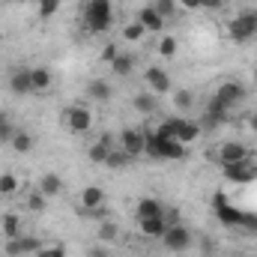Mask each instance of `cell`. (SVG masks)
<instances>
[{"instance_id":"1","label":"cell","mask_w":257,"mask_h":257,"mask_svg":"<svg viewBox=\"0 0 257 257\" xmlns=\"http://www.w3.org/2000/svg\"><path fill=\"white\" fill-rule=\"evenodd\" d=\"M114 24V3L111 0H87L81 9V27L87 33H108Z\"/></svg>"},{"instance_id":"2","label":"cell","mask_w":257,"mask_h":257,"mask_svg":"<svg viewBox=\"0 0 257 257\" xmlns=\"http://www.w3.org/2000/svg\"><path fill=\"white\" fill-rule=\"evenodd\" d=\"M200 123H194V120H186V117H171V120H165L162 126L156 128V135H162V138H177L180 144H194L197 138H200Z\"/></svg>"},{"instance_id":"3","label":"cell","mask_w":257,"mask_h":257,"mask_svg":"<svg viewBox=\"0 0 257 257\" xmlns=\"http://www.w3.org/2000/svg\"><path fill=\"white\" fill-rule=\"evenodd\" d=\"M227 36L236 42V45H245L257 36V6L254 9H242L239 15H233L227 21Z\"/></svg>"},{"instance_id":"4","label":"cell","mask_w":257,"mask_h":257,"mask_svg":"<svg viewBox=\"0 0 257 257\" xmlns=\"http://www.w3.org/2000/svg\"><path fill=\"white\" fill-rule=\"evenodd\" d=\"M105 203H108V192L102 186H87L78 194V212L90 215V218H105Z\"/></svg>"},{"instance_id":"5","label":"cell","mask_w":257,"mask_h":257,"mask_svg":"<svg viewBox=\"0 0 257 257\" xmlns=\"http://www.w3.org/2000/svg\"><path fill=\"white\" fill-rule=\"evenodd\" d=\"M60 123H63L66 132H72V135H87L90 128H93V114L84 108V105H69L63 108V114H60Z\"/></svg>"},{"instance_id":"6","label":"cell","mask_w":257,"mask_h":257,"mask_svg":"<svg viewBox=\"0 0 257 257\" xmlns=\"http://www.w3.org/2000/svg\"><path fill=\"white\" fill-rule=\"evenodd\" d=\"M245 96H248V90H245V84H242V81H236V78L221 81V84H218V90H215V99H218L224 108H239V105L245 102Z\"/></svg>"},{"instance_id":"7","label":"cell","mask_w":257,"mask_h":257,"mask_svg":"<svg viewBox=\"0 0 257 257\" xmlns=\"http://www.w3.org/2000/svg\"><path fill=\"white\" fill-rule=\"evenodd\" d=\"M251 159V150L242 144V141H224L218 144L215 150V162L224 168V165H236V162H248Z\"/></svg>"},{"instance_id":"8","label":"cell","mask_w":257,"mask_h":257,"mask_svg":"<svg viewBox=\"0 0 257 257\" xmlns=\"http://www.w3.org/2000/svg\"><path fill=\"white\" fill-rule=\"evenodd\" d=\"M192 230L180 221V224H171L168 230H165V236H162V245L168 248V251H186V248H192Z\"/></svg>"},{"instance_id":"9","label":"cell","mask_w":257,"mask_h":257,"mask_svg":"<svg viewBox=\"0 0 257 257\" xmlns=\"http://www.w3.org/2000/svg\"><path fill=\"white\" fill-rule=\"evenodd\" d=\"M221 174H224V180L227 183H236V186H245V183H251L257 177V168L254 162L248 159V162H236V165H224L221 168Z\"/></svg>"},{"instance_id":"10","label":"cell","mask_w":257,"mask_h":257,"mask_svg":"<svg viewBox=\"0 0 257 257\" xmlns=\"http://www.w3.org/2000/svg\"><path fill=\"white\" fill-rule=\"evenodd\" d=\"M212 206H215V215H218V221H224L227 227H242V221H245V212L233 209V206L227 203V197H224V194H215Z\"/></svg>"},{"instance_id":"11","label":"cell","mask_w":257,"mask_h":257,"mask_svg":"<svg viewBox=\"0 0 257 257\" xmlns=\"http://www.w3.org/2000/svg\"><path fill=\"white\" fill-rule=\"evenodd\" d=\"M42 248V239L39 236H15V239H6V254L9 257H24V254H36Z\"/></svg>"},{"instance_id":"12","label":"cell","mask_w":257,"mask_h":257,"mask_svg":"<svg viewBox=\"0 0 257 257\" xmlns=\"http://www.w3.org/2000/svg\"><path fill=\"white\" fill-rule=\"evenodd\" d=\"M144 81H147L150 93H156V96H165V93L174 90V87H171V75H168L162 66H150V69L144 72Z\"/></svg>"},{"instance_id":"13","label":"cell","mask_w":257,"mask_h":257,"mask_svg":"<svg viewBox=\"0 0 257 257\" xmlns=\"http://www.w3.org/2000/svg\"><path fill=\"white\" fill-rule=\"evenodd\" d=\"M120 150L128 159L144 156V128H123L120 132Z\"/></svg>"},{"instance_id":"14","label":"cell","mask_w":257,"mask_h":257,"mask_svg":"<svg viewBox=\"0 0 257 257\" xmlns=\"http://www.w3.org/2000/svg\"><path fill=\"white\" fill-rule=\"evenodd\" d=\"M138 21L144 24V30H147V33H165V27H168V21L156 12V6H153V3H144V6L138 9Z\"/></svg>"},{"instance_id":"15","label":"cell","mask_w":257,"mask_h":257,"mask_svg":"<svg viewBox=\"0 0 257 257\" xmlns=\"http://www.w3.org/2000/svg\"><path fill=\"white\" fill-rule=\"evenodd\" d=\"M230 120V108H224L215 96L206 102V108H203V123H200V128L203 126H221V123H227Z\"/></svg>"},{"instance_id":"16","label":"cell","mask_w":257,"mask_h":257,"mask_svg":"<svg viewBox=\"0 0 257 257\" xmlns=\"http://www.w3.org/2000/svg\"><path fill=\"white\" fill-rule=\"evenodd\" d=\"M111 96H114L111 81H105V78H90V81H87V99H90V102L105 105V102H111Z\"/></svg>"},{"instance_id":"17","label":"cell","mask_w":257,"mask_h":257,"mask_svg":"<svg viewBox=\"0 0 257 257\" xmlns=\"http://www.w3.org/2000/svg\"><path fill=\"white\" fill-rule=\"evenodd\" d=\"M111 150H114V135H102V138H99V141L87 150V159H90L93 165H105Z\"/></svg>"},{"instance_id":"18","label":"cell","mask_w":257,"mask_h":257,"mask_svg":"<svg viewBox=\"0 0 257 257\" xmlns=\"http://www.w3.org/2000/svg\"><path fill=\"white\" fill-rule=\"evenodd\" d=\"M9 90L15 96H30L33 93V81H30V69H15L9 75Z\"/></svg>"},{"instance_id":"19","label":"cell","mask_w":257,"mask_h":257,"mask_svg":"<svg viewBox=\"0 0 257 257\" xmlns=\"http://www.w3.org/2000/svg\"><path fill=\"white\" fill-rule=\"evenodd\" d=\"M135 215H138V221L141 218H159V215H165V203L159 197H141L135 206Z\"/></svg>"},{"instance_id":"20","label":"cell","mask_w":257,"mask_h":257,"mask_svg":"<svg viewBox=\"0 0 257 257\" xmlns=\"http://www.w3.org/2000/svg\"><path fill=\"white\" fill-rule=\"evenodd\" d=\"M138 230L147 239H162L165 230H168V221H165V215H159V218H141L138 221Z\"/></svg>"},{"instance_id":"21","label":"cell","mask_w":257,"mask_h":257,"mask_svg":"<svg viewBox=\"0 0 257 257\" xmlns=\"http://www.w3.org/2000/svg\"><path fill=\"white\" fill-rule=\"evenodd\" d=\"M30 81H33V93H48L51 84H54V75L45 66H33L30 69Z\"/></svg>"},{"instance_id":"22","label":"cell","mask_w":257,"mask_h":257,"mask_svg":"<svg viewBox=\"0 0 257 257\" xmlns=\"http://www.w3.org/2000/svg\"><path fill=\"white\" fill-rule=\"evenodd\" d=\"M39 192L45 194V197H57V194H63V177L54 174V171L42 174V177H39Z\"/></svg>"},{"instance_id":"23","label":"cell","mask_w":257,"mask_h":257,"mask_svg":"<svg viewBox=\"0 0 257 257\" xmlns=\"http://www.w3.org/2000/svg\"><path fill=\"white\" fill-rule=\"evenodd\" d=\"M132 105H135V111H138V114L150 117V114H156V108H159V99H156V93H138V96L132 99Z\"/></svg>"},{"instance_id":"24","label":"cell","mask_w":257,"mask_h":257,"mask_svg":"<svg viewBox=\"0 0 257 257\" xmlns=\"http://www.w3.org/2000/svg\"><path fill=\"white\" fill-rule=\"evenodd\" d=\"M96 236H99V242H102V245H111V242H117V236H120V227H117V221H111V218H102V221H99V227H96Z\"/></svg>"},{"instance_id":"25","label":"cell","mask_w":257,"mask_h":257,"mask_svg":"<svg viewBox=\"0 0 257 257\" xmlns=\"http://www.w3.org/2000/svg\"><path fill=\"white\" fill-rule=\"evenodd\" d=\"M12 150L15 153H30L33 147H36V138L30 135V132H24V128H15V135H12Z\"/></svg>"},{"instance_id":"26","label":"cell","mask_w":257,"mask_h":257,"mask_svg":"<svg viewBox=\"0 0 257 257\" xmlns=\"http://www.w3.org/2000/svg\"><path fill=\"white\" fill-rule=\"evenodd\" d=\"M0 230H3V236H6V239L21 236V218H18L15 212H6V215L0 218Z\"/></svg>"},{"instance_id":"27","label":"cell","mask_w":257,"mask_h":257,"mask_svg":"<svg viewBox=\"0 0 257 257\" xmlns=\"http://www.w3.org/2000/svg\"><path fill=\"white\" fill-rule=\"evenodd\" d=\"M177 51H180V42H177V36H174V33H162V39H159V57H168V60H174V57H177Z\"/></svg>"},{"instance_id":"28","label":"cell","mask_w":257,"mask_h":257,"mask_svg":"<svg viewBox=\"0 0 257 257\" xmlns=\"http://www.w3.org/2000/svg\"><path fill=\"white\" fill-rule=\"evenodd\" d=\"M111 72H114L117 78H128V75L135 72V57H132V54H123V51H120V57H117V60L111 63Z\"/></svg>"},{"instance_id":"29","label":"cell","mask_w":257,"mask_h":257,"mask_svg":"<svg viewBox=\"0 0 257 257\" xmlns=\"http://www.w3.org/2000/svg\"><path fill=\"white\" fill-rule=\"evenodd\" d=\"M153 6H156V12L165 18V21H174L177 18V12H183L180 6H177V0H150Z\"/></svg>"},{"instance_id":"30","label":"cell","mask_w":257,"mask_h":257,"mask_svg":"<svg viewBox=\"0 0 257 257\" xmlns=\"http://www.w3.org/2000/svg\"><path fill=\"white\" fill-rule=\"evenodd\" d=\"M171 96H174V105H177L180 111H189V108L194 105V93H192V90H186V87L171 90Z\"/></svg>"},{"instance_id":"31","label":"cell","mask_w":257,"mask_h":257,"mask_svg":"<svg viewBox=\"0 0 257 257\" xmlns=\"http://www.w3.org/2000/svg\"><path fill=\"white\" fill-rule=\"evenodd\" d=\"M24 206H27L30 212H45V206H48V197L39 192V189H36V192H27V200H24Z\"/></svg>"},{"instance_id":"32","label":"cell","mask_w":257,"mask_h":257,"mask_svg":"<svg viewBox=\"0 0 257 257\" xmlns=\"http://www.w3.org/2000/svg\"><path fill=\"white\" fill-rule=\"evenodd\" d=\"M15 192H18V177H15L12 171L0 174V194H3V197H12Z\"/></svg>"},{"instance_id":"33","label":"cell","mask_w":257,"mask_h":257,"mask_svg":"<svg viewBox=\"0 0 257 257\" xmlns=\"http://www.w3.org/2000/svg\"><path fill=\"white\" fill-rule=\"evenodd\" d=\"M144 33H147V30H144V24H141V21H132V24L123 27V39H126V42H141V39H144Z\"/></svg>"},{"instance_id":"34","label":"cell","mask_w":257,"mask_h":257,"mask_svg":"<svg viewBox=\"0 0 257 257\" xmlns=\"http://www.w3.org/2000/svg\"><path fill=\"white\" fill-rule=\"evenodd\" d=\"M60 3H63V0H39V18H42V21L54 18L57 9H60Z\"/></svg>"},{"instance_id":"35","label":"cell","mask_w":257,"mask_h":257,"mask_svg":"<svg viewBox=\"0 0 257 257\" xmlns=\"http://www.w3.org/2000/svg\"><path fill=\"white\" fill-rule=\"evenodd\" d=\"M128 162H132V159H128L123 150H111V153H108V162H105V168H126Z\"/></svg>"},{"instance_id":"36","label":"cell","mask_w":257,"mask_h":257,"mask_svg":"<svg viewBox=\"0 0 257 257\" xmlns=\"http://www.w3.org/2000/svg\"><path fill=\"white\" fill-rule=\"evenodd\" d=\"M33 257H66V245L63 242H54V245H42Z\"/></svg>"},{"instance_id":"37","label":"cell","mask_w":257,"mask_h":257,"mask_svg":"<svg viewBox=\"0 0 257 257\" xmlns=\"http://www.w3.org/2000/svg\"><path fill=\"white\" fill-rule=\"evenodd\" d=\"M117 57H120V45H117V42H108V45H105V48H102V57H99V60H102V63H114V60H117Z\"/></svg>"},{"instance_id":"38","label":"cell","mask_w":257,"mask_h":257,"mask_svg":"<svg viewBox=\"0 0 257 257\" xmlns=\"http://www.w3.org/2000/svg\"><path fill=\"white\" fill-rule=\"evenodd\" d=\"M224 6H227V0H200V9H206V12H218Z\"/></svg>"},{"instance_id":"39","label":"cell","mask_w":257,"mask_h":257,"mask_svg":"<svg viewBox=\"0 0 257 257\" xmlns=\"http://www.w3.org/2000/svg\"><path fill=\"white\" fill-rule=\"evenodd\" d=\"M177 6L183 12H194V9H200V0H177Z\"/></svg>"},{"instance_id":"40","label":"cell","mask_w":257,"mask_h":257,"mask_svg":"<svg viewBox=\"0 0 257 257\" xmlns=\"http://www.w3.org/2000/svg\"><path fill=\"white\" fill-rule=\"evenodd\" d=\"M87 257H111V254H108V248H105V245H93V248L87 251Z\"/></svg>"},{"instance_id":"41","label":"cell","mask_w":257,"mask_h":257,"mask_svg":"<svg viewBox=\"0 0 257 257\" xmlns=\"http://www.w3.org/2000/svg\"><path fill=\"white\" fill-rule=\"evenodd\" d=\"M248 128H251V132H257V108L248 114Z\"/></svg>"},{"instance_id":"42","label":"cell","mask_w":257,"mask_h":257,"mask_svg":"<svg viewBox=\"0 0 257 257\" xmlns=\"http://www.w3.org/2000/svg\"><path fill=\"white\" fill-rule=\"evenodd\" d=\"M254 84H257V69H254Z\"/></svg>"},{"instance_id":"43","label":"cell","mask_w":257,"mask_h":257,"mask_svg":"<svg viewBox=\"0 0 257 257\" xmlns=\"http://www.w3.org/2000/svg\"><path fill=\"white\" fill-rule=\"evenodd\" d=\"M227 257H242V254H227Z\"/></svg>"},{"instance_id":"44","label":"cell","mask_w":257,"mask_h":257,"mask_svg":"<svg viewBox=\"0 0 257 257\" xmlns=\"http://www.w3.org/2000/svg\"><path fill=\"white\" fill-rule=\"evenodd\" d=\"M0 3H3V0H0Z\"/></svg>"}]
</instances>
